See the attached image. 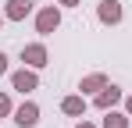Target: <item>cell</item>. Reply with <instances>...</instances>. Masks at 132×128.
I'll use <instances>...</instances> for the list:
<instances>
[{"label": "cell", "mask_w": 132, "mask_h": 128, "mask_svg": "<svg viewBox=\"0 0 132 128\" xmlns=\"http://www.w3.org/2000/svg\"><path fill=\"white\" fill-rule=\"evenodd\" d=\"M14 89H18V93H32V89H36V75H32V71H18V75H14Z\"/></svg>", "instance_id": "cell-5"}, {"label": "cell", "mask_w": 132, "mask_h": 128, "mask_svg": "<svg viewBox=\"0 0 132 128\" xmlns=\"http://www.w3.org/2000/svg\"><path fill=\"white\" fill-rule=\"evenodd\" d=\"M57 25H61V14H57L54 7H46V11H39V18H36V29H39L43 36H50V32H54Z\"/></svg>", "instance_id": "cell-1"}, {"label": "cell", "mask_w": 132, "mask_h": 128, "mask_svg": "<svg viewBox=\"0 0 132 128\" xmlns=\"http://www.w3.org/2000/svg\"><path fill=\"white\" fill-rule=\"evenodd\" d=\"M79 128H93V125H79Z\"/></svg>", "instance_id": "cell-15"}, {"label": "cell", "mask_w": 132, "mask_h": 128, "mask_svg": "<svg viewBox=\"0 0 132 128\" xmlns=\"http://www.w3.org/2000/svg\"><path fill=\"white\" fill-rule=\"evenodd\" d=\"M125 125H129V121H125L121 114H111L107 121H104V128H125Z\"/></svg>", "instance_id": "cell-10"}, {"label": "cell", "mask_w": 132, "mask_h": 128, "mask_svg": "<svg viewBox=\"0 0 132 128\" xmlns=\"http://www.w3.org/2000/svg\"><path fill=\"white\" fill-rule=\"evenodd\" d=\"M0 21H4V14H0Z\"/></svg>", "instance_id": "cell-16"}, {"label": "cell", "mask_w": 132, "mask_h": 128, "mask_svg": "<svg viewBox=\"0 0 132 128\" xmlns=\"http://www.w3.org/2000/svg\"><path fill=\"white\" fill-rule=\"evenodd\" d=\"M86 103H82V96H68L64 100V114H82Z\"/></svg>", "instance_id": "cell-8"}, {"label": "cell", "mask_w": 132, "mask_h": 128, "mask_svg": "<svg viewBox=\"0 0 132 128\" xmlns=\"http://www.w3.org/2000/svg\"><path fill=\"white\" fill-rule=\"evenodd\" d=\"M104 85H107V78H104V75H89L86 82H82V89H86V93H93V89H104Z\"/></svg>", "instance_id": "cell-9"}, {"label": "cell", "mask_w": 132, "mask_h": 128, "mask_svg": "<svg viewBox=\"0 0 132 128\" xmlns=\"http://www.w3.org/2000/svg\"><path fill=\"white\" fill-rule=\"evenodd\" d=\"M29 11H32V0H11V7H7V18H25V14H29Z\"/></svg>", "instance_id": "cell-6"}, {"label": "cell", "mask_w": 132, "mask_h": 128, "mask_svg": "<svg viewBox=\"0 0 132 128\" xmlns=\"http://www.w3.org/2000/svg\"><path fill=\"white\" fill-rule=\"evenodd\" d=\"M22 61H29L32 68H43V64H46V50L39 46V43H36V46H25V50H22Z\"/></svg>", "instance_id": "cell-3"}, {"label": "cell", "mask_w": 132, "mask_h": 128, "mask_svg": "<svg viewBox=\"0 0 132 128\" xmlns=\"http://www.w3.org/2000/svg\"><path fill=\"white\" fill-rule=\"evenodd\" d=\"M129 114H132V96H129Z\"/></svg>", "instance_id": "cell-13"}, {"label": "cell", "mask_w": 132, "mask_h": 128, "mask_svg": "<svg viewBox=\"0 0 132 128\" xmlns=\"http://www.w3.org/2000/svg\"><path fill=\"white\" fill-rule=\"evenodd\" d=\"M11 110V103H7V96H0V114H7Z\"/></svg>", "instance_id": "cell-11"}, {"label": "cell", "mask_w": 132, "mask_h": 128, "mask_svg": "<svg viewBox=\"0 0 132 128\" xmlns=\"http://www.w3.org/2000/svg\"><path fill=\"white\" fill-rule=\"evenodd\" d=\"M64 4H79V0H64Z\"/></svg>", "instance_id": "cell-14"}, {"label": "cell", "mask_w": 132, "mask_h": 128, "mask_svg": "<svg viewBox=\"0 0 132 128\" xmlns=\"http://www.w3.org/2000/svg\"><path fill=\"white\" fill-rule=\"evenodd\" d=\"M118 100H121V93H118V89L111 85V89H104V93L96 96V107H114V103H118Z\"/></svg>", "instance_id": "cell-7"}, {"label": "cell", "mask_w": 132, "mask_h": 128, "mask_svg": "<svg viewBox=\"0 0 132 128\" xmlns=\"http://www.w3.org/2000/svg\"><path fill=\"white\" fill-rule=\"evenodd\" d=\"M4 71H7V57L0 53V75H4Z\"/></svg>", "instance_id": "cell-12"}, {"label": "cell", "mask_w": 132, "mask_h": 128, "mask_svg": "<svg viewBox=\"0 0 132 128\" xmlns=\"http://www.w3.org/2000/svg\"><path fill=\"white\" fill-rule=\"evenodd\" d=\"M118 18H121V7H118V0H104V4H100V21L114 25Z\"/></svg>", "instance_id": "cell-4"}, {"label": "cell", "mask_w": 132, "mask_h": 128, "mask_svg": "<svg viewBox=\"0 0 132 128\" xmlns=\"http://www.w3.org/2000/svg\"><path fill=\"white\" fill-rule=\"evenodd\" d=\"M14 121L22 128H32L36 121H39V110H36V103H22L18 107V114H14Z\"/></svg>", "instance_id": "cell-2"}]
</instances>
